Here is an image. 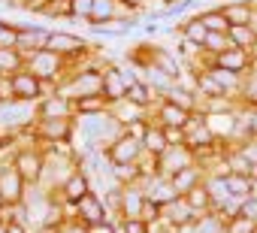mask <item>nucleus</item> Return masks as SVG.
Instances as JSON below:
<instances>
[{
  "label": "nucleus",
  "mask_w": 257,
  "mask_h": 233,
  "mask_svg": "<svg viewBox=\"0 0 257 233\" xmlns=\"http://www.w3.org/2000/svg\"><path fill=\"white\" fill-rule=\"evenodd\" d=\"M91 7H94V0H70L73 22H79V25H88V19H91Z\"/></svg>",
  "instance_id": "32"
},
{
  "label": "nucleus",
  "mask_w": 257,
  "mask_h": 233,
  "mask_svg": "<svg viewBox=\"0 0 257 233\" xmlns=\"http://www.w3.org/2000/svg\"><path fill=\"white\" fill-rule=\"evenodd\" d=\"M58 233H91V227H88V224H82L79 218H73V215H70V218L58 227Z\"/></svg>",
  "instance_id": "35"
},
{
  "label": "nucleus",
  "mask_w": 257,
  "mask_h": 233,
  "mask_svg": "<svg viewBox=\"0 0 257 233\" xmlns=\"http://www.w3.org/2000/svg\"><path fill=\"white\" fill-rule=\"evenodd\" d=\"M40 143H73L76 140V115L73 119H40L34 122Z\"/></svg>",
  "instance_id": "6"
},
{
  "label": "nucleus",
  "mask_w": 257,
  "mask_h": 233,
  "mask_svg": "<svg viewBox=\"0 0 257 233\" xmlns=\"http://www.w3.org/2000/svg\"><path fill=\"white\" fill-rule=\"evenodd\" d=\"M146 224H158L161 221V206L158 203H152V200H146V206H143V215H140Z\"/></svg>",
  "instance_id": "36"
},
{
  "label": "nucleus",
  "mask_w": 257,
  "mask_h": 233,
  "mask_svg": "<svg viewBox=\"0 0 257 233\" xmlns=\"http://www.w3.org/2000/svg\"><path fill=\"white\" fill-rule=\"evenodd\" d=\"M103 152H106V158H109L112 167H118V164H140V158L146 155L143 143H140L137 137H131V134H121V137H118L115 143H109Z\"/></svg>",
  "instance_id": "9"
},
{
  "label": "nucleus",
  "mask_w": 257,
  "mask_h": 233,
  "mask_svg": "<svg viewBox=\"0 0 257 233\" xmlns=\"http://www.w3.org/2000/svg\"><path fill=\"white\" fill-rule=\"evenodd\" d=\"M46 49L49 52H58L61 58H67L70 64L91 55L88 49V40L79 37V34H70V31H49V40H46Z\"/></svg>",
  "instance_id": "5"
},
{
  "label": "nucleus",
  "mask_w": 257,
  "mask_h": 233,
  "mask_svg": "<svg viewBox=\"0 0 257 233\" xmlns=\"http://www.w3.org/2000/svg\"><path fill=\"white\" fill-rule=\"evenodd\" d=\"M127 70H131V67H115V64H109L103 70V97L109 100V106L118 103V100H124L131 82H137V76L127 73Z\"/></svg>",
  "instance_id": "7"
},
{
  "label": "nucleus",
  "mask_w": 257,
  "mask_h": 233,
  "mask_svg": "<svg viewBox=\"0 0 257 233\" xmlns=\"http://www.w3.org/2000/svg\"><path fill=\"white\" fill-rule=\"evenodd\" d=\"M7 233H28V224H7Z\"/></svg>",
  "instance_id": "45"
},
{
  "label": "nucleus",
  "mask_w": 257,
  "mask_h": 233,
  "mask_svg": "<svg viewBox=\"0 0 257 233\" xmlns=\"http://www.w3.org/2000/svg\"><path fill=\"white\" fill-rule=\"evenodd\" d=\"M197 19L206 25V31H218V34H227L230 31V22L224 19V13L218 10V7H212V10H203V13H197Z\"/></svg>",
  "instance_id": "27"
},
{
  "label": "nucleus",
  "mask_w": 257,
  "mask_h": 233,
  "mask_svg": "<svg viewBox=\"0 0 257 233\" xmlns=\"http://www.w3.org/2000/svg\"><path fill=\"white\" fill-rule=\"evenodd\" d=\"M58 94L79 100V97H91V94H103V67L85 64V67H70V76L58 85Z\"/></svg>",
  "instance_id": "2"
},
{
  "label": "nucleus",
  "mask_w": 257,
  "mask_h": 233,
  "mask_svg": "<svg viewBox=\"0 0 257 233\" xmlns=\"http://www.w3.org/2000/svg\"><path fill=\"white\" fill-rule=\"evenodd\" d=\"M115 233H152V224L143 218H115Z\"/></svg>",
  "instance_id": "31"
},
{
  "label": "nucleus",
  "mask_w": 257,
  "mask_h": 233,
  "mask_svg": "<svg viewBox=\"0 0 257 233\" xmlns=\"http://www.w3.org/2000/svg\"><path fill=\"white\" fill-rule=\"evenodd\" d=\"M194 7H197V0H176L173 7L164 10V16H182V13H188V10H194Z\"/></svg>",
  "instance_id": "37"
},
{
  "label": "nucleus",
  "mask_w": 257,
  "mask_h": 233,
  "mask_svg": "<svg viewBox=\"0 0 257 233\" xmlns=\"http://www.w3.org/2000/svg\"><path fill=\"white\" fill-rule=\"evenodd\" d=\"M227 37H230V46L248 49V52L257 55V31H254V25H230Z\"/></svg>",
  "instance_id": "23"
},
{
  "label": "nucleus",
  "mask_w": 257,
  "mask_h": 233,
  "mask_svg": "<svg viewBox=\"0 0 257 233\" xmlns=\"http://www.w3.org/2000/svg\"><path fill=\"white\" fill-rule=\"evenodd\" d=\"M73 112L76 115H100V112H109V100L103 94L79 97V100H73Z\"/></svg>",
  "instance_id": "25"
},
{
  "label": "nucleus",
  "mask_w": 257,
  "mask_h": 233,
  "mask_svg": "<svg viewBox=\"0 0 257 233\" xmlns=\"http://www.w3.org/2000/svg\"><path fill=\"white\" fill-rule=\"evenodd\" d=\"M0 103H16V91H13V79H0Z\"/></svg>",
  "instance_id": "40"
},
{
  "label": "nucleus",
  "mask_w": 257,
  "mask_h": 233,
  "mask_svg": "<svg viewBox=\"0 0 257 233\" xmlns=\"http://www.w3.org/2000/svg\"><path fill=\"white\" fill-rule=\"evenodd\" d=\"M203 185H206V191H209L212 212H218V209L230 200V191H227V176H221V173H209Z\"/></svg>",
  "instance_id": "22"
},
{
  "label": "nucleus",
  "mask_w": 257,
  "mask_h": 233,
  "mask_svg": "<svg viewBox=\"0 0 257 233\" xmlns=\"http://www.w3.org/2000/svg\"><path fill=\"white\" fill-rule=\"evenodd\" d=\"M146 191L143 185H127L121 188V200H118V218H140L143 215V206H146Z\"/></svg>",
  "instance_id": "17"
},
{
  "label": "nucleus",
  "mask_w": 257,
  "mask_h": 233,
  "mask_svg": "<svg viewBox=\"0 0 257 233\" xmlns=\"http://www.w3.org/2000/svg\"><path fill=\"white\" fill-rule=\"evenodd\" d=\"M185 200H188V206H191L194 212H200V215L212 212V200H209V191H206V185H197V188H191V191L185 194Z\"/></svg>",
  "instance_id": "29"
},
{
  "label": "nucleus",
  "mask_w": 257,
  "mask_h": 233,
  "mask_svg": "<svg viewBox=\"0 0 257 233\" xmlns=\"http://www.w3.org/2000/svg\"><path fill=\"white\" fill-rule=\"evenodd\" d=\"M212 64H215V67H224V70H233V73H239V76H248V73L254 70V64H257V55L248 52V49H236V46H233V49L215 55Z\"/></svg>",
  "instance_id": "14"
},
{
  "label": "nucleus",
  "mask_w": 257,
  "mask_h": 233,
  "mask_svg": "<svg viewBox=\"0 0 257 233\" xmlns=\"http://www.w3.org/2000/svg\"><path fill=\"white\" fill-rule=\"evenodd\" d=\"M25 67H28L34 76H40L43 82H58V85H61V82L70 76V61L61 58L58 52H49V49H40V52L28 55V58H25Z\"/></svg>",
  "instance_id": "3"
},
{
  "label": "nucleus",
  "mask_w": 257,
  "mask_h": 233,
  "mask_svg": "<svg viewBox=\"0 0 257 233\" xmlns=\"http://www.w3.org/2000/svg\"><path fill=\"white\" fill-rule=\"evenodd\" d=\"M236 149L248 158V164L254 167L257 164V137H248V140H242V143H236Z\"/></svg>",
  "instance_id": "34"
},
{
  "label": "nucleus",
  "mask_w": 257,
  "mask_h": 233,
  "mask_svg": "<svg viewBox=\"0 0 257 233\" xmlns=\"http://www.w3.org/2000/svg\"><path fill=\"white\" fill-rule=\"evenodd\" d=\"M197 218H200V212H194L185 197H176V200H170L167 206H161V221H167V224H173V227H179V230H182V227H191Z\"/></svg>",
  "instance_id": "15"
},
{
  "label": "nucleus",
  "mask_w": 257,
  "mask_h": 233,
  "mask_svg": "<svg viewBox=\"0 0 257 233\" xmlns=\"http://www.w3.org/2000/svg\"><path fill=\"white\" fill-rule=\"evenodd\" d=\"M13 91H16V100H19V103H40V100L46 97V91H43V79L34 76L28 67L19 70V73L13 76Z\"/></svg>",
  "instance_id": "12"
},
{
  "label": "nucleus",
  "mask_w": 257,
  "mask_h": 233,
  "mask_svg": "<svg viewBox=\"0 0 257 233\" xmlns=\"http://www.w3.org/2000/svg\"><path fill=\"white\" fill-rule=\"evenodd\" d=\"M124 4H127V7H134L137 13H143V10H146L149 4H155V0H124Z\"/></svg>",
  "instance_id": "43"
},
{
  "label": "nucleus",
  "mask_w": 257,
  "mask_h": 233,
  "mask_svg": "<svg viewBox=\"0 0 257 233\" xmlns=\"http://www.w3.org/2000/svg\"><path fill=\"white\" fill-rule=\"evenodd\" d=\"M251 197H257V179H251Z\"/></svg>",
  "instance_id": "46"
},
{
  "label": "nucleus",
  "mask_w": 257,
  "mask_h": 233,
  "mask_svg": "<svg viewBox=\"0 0 257 233\" xmlns=\"http://www.w3.org/2000/svg\"><path fill=\"white\" fill-rule=\"evenodd\" d=\"M124 134V125L118 119H112V112H100V115H76V137H82L85 149H106L109 143H115Z\"/></svg>",
  "instance_id": "1"
},
{
  "label": "nucleus",
  "mask_w": 257,
  "mask_h": 233,
  "mask_svg": "<svg viewBox=\"0 0 257 233\" xmlns=\"http://www.w3.org/2000/svg\"><path fill=\"white\" fill-rule=\"evenodd\" d=\"M0 209H4V200H0Z\"/></svg>",
  "instance_id": "50"
},
{
  "label": "nucleus",
  "mask_w": 257,
  "mask_h": 233,
  "mask_svg": "<svg viewBox=\"0 0 257 233\" xmlns=\"http://www.w3.org/2000/svg\"><path fill=\"white\" fill-rule=\"evenodd\" d=\"M206 176H209V173H206V167H200V164L194 161L191 167H185V170H179L176 176H170V182H173L176 194H179V197H185V194H188L191 188L203 185V182H206Z\"/></svg>",
  "instance_id": "19"
},
{
  "label": "nucleus",
  "mask_w": 257,
  "mask_h": 233,
  "mask_svg": "<svg viewBox=\"0 0 257 233\" xmlns=\"http://www.w3.org/2000/svg\"><path fill=\"white\" fill-rule=\"evenodd\" d=\"M254 230H257V224L251 218H245V215L227 218V233H254Z\"/></svg>",
  "instance_id": "33"
},
{
  "label": "nucleus",
  "mask_w": 257,
  "mask_h": 233,
  "mask_svg": "<svg viewBox=\"0 0 257 233\" xmlns=\"http://www.w3.org/2000/svg\"><path fill=\"white\" fill-rule=\"evenodd\" d=\"M73 100L64 94H49L37 103V122L40 119H73Z\"/></svg>",
  "instance_id": "16"
},
{
  "label": "nucleus",
  "mask_w": 257,
  "mask_h": 233,
  "mask_svg": "<svg viewBox=\"0 0 257 233\" xmlns=\"http://www.w3.org/2000/svg\"><path fill=\"white\" fill-rule=\"evenodd\" d=\"M251 179H257V164H254V167H251Z\"/></svg>",
  "instance_id": "47"
},
{
  "label": "nucleus",
  "mask_w": 257,
  "mask_h": 233,
  "mask_svg": "<svg viewBox=\"0 0 257 233\" xmlns=\"http://www.w3.org/2000/svg\"><path fill=\"white\" fill-rule=\"evenodd\" d=\"M218 10L224 13V19L230 25H251L257 7H254V0H227V4H221Z\"/></svg>",
  "instance_id": "20"
},
{
  "label": "nucleus",
  "mask_w": 257,
  "mask_h": 233,
  "mask_svg": "<svg viewBox=\"0 0 257 233\" xmlns=\"http://www.w3.org/2000/svg\"><path fill=\"white\" fill-rule=\"evenodd\" d=\"M164 137L170 146H185V128H164Z\"/></svg>",
  "instance_id": "39"
},
{
  "label": "nucleus",
  "mask_w": 257,
  "mask_h": 233,
  "mask_svg": "<svg viewBox=\"0 0 257 233\" xmlns=\"http://www.w3.org/2000/svg\"><path fill=\"white\" fill-rule=\"evenodd\" d=\"M91 191H94V185H91V173L79 164V167L70 173V179H67L55 194H58V200H64L67 206H76V203H79L85 194H91Z\"/></svg>",
  "instance_id": "10"
},
{
  "label": "nucleus",
  "mask_w": 257,
  "mask_h": 233,
  "mask_svg": "<svg viewBox=\"0 0 257 233\" xmlns=\"http://www.w3.org/2000/svg\"><path fill=\"white\" fill-rule=\"evenodd\" d=\"M167 146H170V143H167V137H164V128L152 122L149 131H146V137H143V149H146V155H155V158H158Z\"/></svg>",
  "instance_id": "26"
},
{
  "label": "nucleus",
  "mask_w": 257,
  "mask_h": 233,
  "mask_svg": "<svg viewBox=\"0 0 257 233\" xmlns=\"http://www.w3.org/2000/svg\"><path fill=\"white\" fill-rule=\"evenodd\" d=\"M13 167L19 170V176L28 185H43V173H46V152H43V146H25V149H19Z\"/></svg>",
  "instance_id": "4"
},
{
  "label": "nucleus",
  "mask_w": 257,
  "mask_h": 233,
  "mask_svg": "<svg viewBox=\"0 0 257 233\" xmlns=\"http://www.w3.org/2000/svg\"><path fill=\"white\" fill-rule=\"evenodd\" d=\"M245 119H248V134H251V137H257V106L245 109Z\"/></svg>",
  "instance_id": "41"
},
{
  "label": "nucleus",
  "mask_w": 257,
  "mask_h": 233,
  "mask_svg": "<svg viewBox=\"0 0 257 233\" xmlns=\"http://www.w3.org/2000/svg\"><path fill=\"white\" fill-rule=\"evenodd\" d=\"M239 215H245V218H251L257 224V197H245L242 206H239Z\"/></svg>",
  "instance_id": "38"
},
{
  "label": "nucleus",
  "mask_w": 257,
  "mask_h": 233,
  "mask_svg": "<svg viewBox=\"0 0 257 233\" xmlns=\"http://www.w3.org/2000/svg\"><path fill=\"white\" fill-rule=\"evenodd\" d=\"M0 233H7V224H4V221H0Z\"/></svg>",
  "instance_id": "48"
},
{
  "label": "nucleus",
  "mask_w": 257,
  "mask_h": 233,
  "mask_svg": "<svg viewBox=\"0 0 257 233\" xmlns=\"http://www.w3.org/2000/svg\"><path fill=\"white\" fill-rule=\"evenodd\" d=\"M19 70H25V55L19 49H0V79H13Z\"/></svg>",
  "instance_id": "24"
},
{
  "label": "nucleus",
  "mask_w": 257,
  "mask_h": 233,
  "mask_svg": "<svg viewBox=\"0 0 257 233\" xmlns=\"http://www.w3.org/2000/svg\"><path fill=\"white\" fill-rule=\"evenodd\" d=\"M46 40H49V28L43 25H19V52L28 58L40 49H46Z\"/></svg>",
  "instance_id": "18"
},
{
  "label": "nucleus",
  "mask_w": 257,
  "mask_h": 233,
  "mask_svg": "<svg viewBox=\"0 0 257 233\" xmlns=\"http://www.w3.org/2000/svg\"><path fill=\"white\" fill-rule=\"evenodd\" d=\"M194 164V152L188 149V146H167L161 155H158V173L161 176H176L179 170H185V167H191Z\"/></svg>",
  "instance_id": "13"
},
{
  "label": "nucleus",
  "mask_w": 257,
  "mask_h": 233,
  "mask_svg": "<svg viewBox=\"0 0 257 233\" xmlns=\"http://www.w3.org/2000/svg\"><path fill=\"white\" fill-rule=\"evenodd\" d=\"M91 233H115V221H106L100 227H91Z\"/></svg>",
  "instance_id": "44"
},
{
  "label": "nucleus",
  "mask_w": 257,
  "mask_h": 233,
  "mask_svg": "<svg viewBox=\"0 0 257 233\" xmlns=\"http://www.w3.org/2000/svg\"><path fill=\"white\" fill-rule=\"evenodd\" d=\"M7 4H10V0H0V7H7Z\"/></svg>",
  "instance_id": "49"
},
{
  "label": "nucleus",
  "mask_w": 257,
  "mask_h": 233,
  "mask_svg": "<svg viewBox=\"0 0 257 233\" xmlns=\"http://www.w3.org/2000/svg\"><path fill=\"white\" fill-rule=\"evenodd\" d=\"M227 191H230V200H245V197H251V176L227 173Z\"/></svg>",
  "instance_id": "28"
},
{
  "label": "nucleus",
  "mask_w": 257,
  "mask_h": 233,
  "mask_svg": "<svg viewBox=\"0 0 257 233\" xmlns=\"http://www.w3.org/2000/svg\"><path fill=\"white\" fill-rule=\"evenodd\" d=\"M28 182L19 176V170L13 164L0 167V200L4 206H16V203H25V194H28Z\"/></svg>",
  "instance_id": "11"
},
{
  "label": "nucleus",
  "mask_w": 257,
  "mask_h": 233,
  "mask_svg": "<svg viewBox=\"0 0 257 233\" xmlns=\"http://www.w3.org/2000/svg\"><path fill=\"white\" fill-rule=\"evenodd\" d=\"M209 70V76L221 85V91L227 94V97H233V100H239V94H242V82H245V76H239V73H233V70H224V67H215V64H209L206 67Z\"/></svg>",
  "instance_id": "21"
},
{
  "label": "nucleus",
  "mask_w": 257,
  "mask_h": 233,
  "mask_svg": "<svg viewBox=\"0 0 257 233\" xmlns=\"http://www.w3.org/2000/svg\"><path fill=\"white\" fill-rule=\"evenodd\" d=\"M227 49H233L227 34H218V31H209V34H206V40H203V52H206L209 58H215V55H221V52H227Z\"/></svg>",
  "instance_id": "30"
},
{
  "label": "nucleus",
  "mask_w": 257,
  "mask_h": 233,
  "mask_svg": "<svg viewBox=\"0 0 257 233\" xmlns=\"http://www.w3.org/2000/svg\"><path fill=\"white\" fill-rule=\"evenodd\" d=\"M73 218H79V221L88 224V227H100V224H106V221H115V218H109V209H106V203H103V197H100L97 191L85 194V197L73 206Z\"/></svg>",
  "instance_id": "8"
},
{
  "label": "nucleus",
  "mask_w": 257,
  "mask_h": 233,
  "mask_svg": "<svg viewBox=\"0 0 257 233\" xmlns=\"http://www.w3.org/2000/svg\"><path fill=\"white\" fill-rule=\"evenodd\" d=\"M152 233H179V227H173L167 221H158V224H152Z\"/></svg>",
  "instance_id": "42"
}]
</instances>
